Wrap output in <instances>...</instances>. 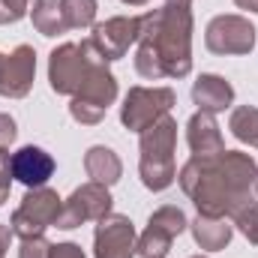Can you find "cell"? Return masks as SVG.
<instances>
[{"label":"cell","instance_id":"1","mask_svg":"<svg viewBox=\"0 0 258 258\" xmlns=\"http://www.w3.org/2000/svg\"><path fill=\"white\" fill-rule=\"evenodd\" d=\"M138 39L156 45L165 78H186L192 72V0H165L144 12Z\"/></svg>","mask_w":258,"mask_h":258},{"label":"cell","instance_id":"2","mask_svg":"<svg viewBox=\"0 0 258 258\" xmlns=\"http://www.w3.org/2000/svg\"><path fill=\"white\" fill-rule=\"evenodd\" d=\"M174 144H177V120L171 114H165L162 120H156L153 126L141 132L138 141V174L141 183L150 192H162L174 183L177 168H174Z\"/></svg>","mask_w":258,"mask_h":258},{"label":"cell","instance_id":"3","mask_svg":"<svg viewBox=\"0 0 258 258\" xmlns=\"http://www.w3.org/2000/svg\"><path fill=\"white\" fill-rule=\"evenodd\" d=\"M114 99H117V78L111 75L108 60H93L78 93L69 102V114L81 126H96L105 117L108 105H114Z\"/></svg>","mask_w":258,"mask_h":258},{"label":"cell","instance_id":"4","mask_svg":"<svg viewBox=\"0 0 258 258\" xmlns=\"http://www.w3.org/2000/svg\"><path fill=\"white\" fill-rule=\"evenodd\" d=\"M93 60H105V57L93 48L90 39L57 45L48 54V84H51V90L60 93V96H75Z\"/></svg>","mask_w":258,"mask_h":258},{"label":"cell","instance_id":"5","mask_svg":"<svg viewBox=\"0 0 258 258\" xmlns=\"http://www.w3.org/2000/svg\"><path fill=\"white\" fill-rule=\"evenodd\" d=\"M60 207H63V198L48 189V186H39V189H30L24 195V201L15 207L12 219H9V228L15 237H39L45 234V228H51L60 216Z\"/></svg>","mask_w":258,"mask_h":258},{"label":"cell","instance_id":"6","mask_svg":"<svg viewBox=\"0 0 258 258\" xmlns=\"http://www.w3.org/2000/svg\"><path fill=\"white\" fill-rule=\"evenodd\" d=\"M177 96L171 87H129L120 105V123L132 132H144L174 108Z\"/></svg>","mask_w":258,"mask_h":258},{"label":"cell","instance_id":"7","mask_svg":"<svg viewBox=\"0 0 258 258\" xmlns=\"http://www.w3.org/2000/svg\"><path fill=\"white\" fill-rule=\"evenodd\" d=\"M186 228H189L186 213H183L180 207H174V204H165V207H159V210L150 213L147 228L141 231L135 252L141 258H165L168 249H171V243H174Z\"/></svg>","mask_w":258,"mask_h":258},{"label":"cell","instance_id":"8","mask_svg":"<svg viewBox=\"0 0 258 258\" xmlns=\"http://www.w3.org/2000/svg\"><path fill=\"white\" fill-rule=\"evenodd\" d=\"M111 204H114V198L108 192V186H102V183H81L75 192L69 195L63 201V207H60V216H57V228H78V225H84V222H99L102 216H108L111 213Z\"/></svg>","mask_w":258,"mask_h":258},{"label":"cell","instance_id":"9","mask_svg":"<svg viewBox=\"0 0 258 258\" xmlns=\"http://www.w3.org/2000/svg\"><path fill=\"white\" fill-rule=\"evenodd\" d=\"M204 45L213 54H249L255 48V27L243 15H216L204 30Z\"/></svg>","mask_w":258,"mask_h":258},{"label":"cell","instance_id":"10","mask_svg":"<svg viewBox=\"0 0 258 258\" xmlns=\"http://www.w3.org/2000/svg\"><path fill=\"white\" fill-rule=\"evenodd\" d=\"M141 36V15H114L108 21L93 24V33L87 36L93 48L105 60H120Z\"/></svg>","mask_w":258,"mask_h":258},{"label":"cell","instance_id":"11","mask_svg":"<svg viewBox=\"0 0 258 258\" xmlns=\"http://www.w3.org/2000/svg\"><path fill=\"white\" fill-rule=\"evenodd\" d=\"M135 246H138V234L129 216L108 213L96 222V231H93V255L96 258H132Z\"/></svg>","mask_w":258,"mask_h":258},{"label":"cell","instance_id":"12","mask_svg":"<svg viewBox=\"0 0 258 258\" xmlns=\"http://www.w3.org/2000/svg\"><path fill=\"white\" fill-rule=\"evenodd\" d=\"M36 78V51L33 45H15L9 54H3L0 66V96L24 99Z\"/></svg>","mask_w":258,"mask_h":258},{"label":"cell","instance_id":"13","mask_svg":"<svg viewBox=\"0 0 258 258\" xmlns=\"http://www.w3.org/2000/svg\"><path fill=\"white\" fill-rule=\"evenodd\" d=\"M54 174V156L36 144H24L21 150L12 153V177L24 183L27 189H39L51 180Z\"/></svg>","mask_w":258,"mask_h":258},{"label":"cell","instance_id":"14","mask_svg":"<svg viewBox=\"0 0 258 258\" xmlns=\"http://www.w3.org/2000/svg\"><path fill=\"white\" fill-rule=\"evenodd\" d=\"M192 102L198 105V111L219 114V111H225L234 102V87L222 75L204 72V75H198V81L192 84Z\"/></svg>","mask_w":258,"mask_h":258},{"label":"cell","instance_id":"15","mask_svg":"<svg viewBox=\"0 0 258 258\" xmlns=\"http://www.w3.org/2000/svg\"><path fill=\"white\" fill-rule=\"evenodd\" d=\"M186 141H189L192 156H213V153H222L225 150L219 123L207 111H195L192 117L186 120Z\"/></svg>","mask_w":258,"mask_h":258},{"label":"cell","instance_id":"16","mask_svg":"<svg viewBox=\"0 0 258 258\" xmlns=\"http://www.w3.org/2000/svg\"><path fill=\"white\" fill-rule=\"evenodd\" d=\"M189 231H192L195 243L207 252H219L231 243V234H234V225L225 219V216H195V222H189Z\"/></svg>","mask_w":258,"mask_h":258},{"label":"cell","instance_id":"17","mask_svg":"<svg viewBox=\"0 0 258 258\" xmlns=\"http://www.w3.org/2000/svg\"><path fill=\"white\" fill-rule=\"evenodd\" d=\"M84 171H87V177H90L93 183L111 186V183L120 180V174H123V162H120V156H117L111 147H105V144H93V147L84 153Z\"/></svg>","mask_w":258,"mask_h":258},{"label":"cell","instance_id":"18","mask_svg":"<svg viewBox=\"0 0 258 258\" xmlns=\"http://www.w3.org/2000/svg\"><path fill=\"white\" fill-rule=\"evenodd\" d=\"M30 21L42 36H60V33L69 30L63 9H60V0H39L30 12Z\"/></svg>","mask_w":258,"mask_h":258},{"label":"cell","instance_id":"19","mask_svg":"<svg viewBox=\"0 0 258 258\" xmlns=\"http://www.w3.org/2000/svg\"><path fill=\"white\" fill-rule=\"evenodd\" d=\"M228 222H231L252 246H258V201H255V195L240 198V201L228 210Z\"/></svg>","mask_w":258,"mask_h":258},{"label":"cell","instance_id":"20","mask_svg":"<svg viewBox=\"0 0 258 258\" xmlns=\"http://www.w3.org/2000/svg\"><path fill=\"white\" fill-rule=\"evenodd\" d=\"M228 129L234 132L237 141L249 144L258 150V108L255 105H237L228 117Z\"/></svg>","mask_w":258,"mask_h":258},{"label":"cell","instance_id":"21","mask_svg":"<svg viewBox=\"0 0 258 258\" xmlns=\"http://www.w3.org/2000/svg\"><path fill=\"white\" fill-rule=\"evenodd\" d=\"M60 9H63L69 30L90 27L96 21V0H60Z\"/></svg>","mask_w":258,"mask_h":258},{"label":"cell","instance_id":"22","mask_svg":"<svg viewBox=\"0 0 258 258\" xmlns=\"http://www.w3.org/2000/svg\"><path fill=\"white\" fill-rule=\"evenodd\" d=\"M39 0H0V24H15L33 12Z\"/></svg>","mask_w":258,"mask_h":258},{"label":"cell","instance_id":"23","mask_svg":"<svg viewBox=\"0 0 258 258\" xmlns=\"http://www.w3.org/2000/svg\"><path fill=\"white\" fill-rule=\"evenodd\" d=\"M51 246H54V243H48L45 234H39V237H24L21 246H18V258H51Z\"/></svg>","mask_w":258,"mask_h":258},{"label":"cell","instance_id":"24","mask_svg":"<svg viewBox=\"0 0 258 258\" xmlns=\"http://www.w3.org/2000/svg\"><path fill=\"white\" fill-rule=\"evenodd\" d=\"M12 153L0 150V207L9 201V189H12Z\"/></svg>","mask_w":258,"mask_h":258},{"label":"cell","instance_id":"25","mask_svg":"<svg viewBox=\"0 0 258 258\" xmlns=\"http://www.w3.org/2000/svg\"><path fill=\"white\" fill-rule=\"evenodd\" d=\"M15 135H18L15 120H12L9 114H3V111H0V150H6V147L15 141Z\"/></svg>","mask_w":258,"mask_h":258},{"label":"cell","instance_id":"26","mask_svg":"<svg viewBox=\"0 0 258 258\" xmlns=\"http://www.w3.org/2000/svg\"><path fill=\"white\" fill-rule=\"evenodd\" d=\"M51 258H87L78 243H54L51 246Z\"/></svg>","mask_w":258,"mask_h":258},{"label":"cell","instance_id":"27","mask_svg":"<svg viewBox=\"0 0 258 258\" xmlns=\"http://www.w3.org/2000/svg\"><path fill=\"white\" fill-rule=\"evenodd\" d=\"M12 237H15V234H12V228L0 222V255H6V249H9V243H12Z\"/></svg>","mask_w":258,"mask_h":258},{"label":"cell","instance_id":"28","mask_svg":"<svg viewBox=\"0 0 258 258\" xmlns=\"http://www.w3.org/2000/svg\"><path fill=\"white\" fill-rule=\"evenodd\" d=\"M240 9H249V12H258V0H234Z\"/></svg>","mask_w":258,"mask_h":258},{"label":"cell","instance_id":"29","mask_svg":"<svg viewBox=\"0 0 258 258\" xmlns=\"http://www.w3.org/2000/svg\"><path fill=\"white\" fill-rule=\"evenodd\" d=\"M120 3H126V6H144L147 0H120Z\"/></svg>","mask_w":258,"mask_h":258},{"label":"cell","instance_id":"30","mask_svg":"<svg viewBox=\"0 0 258 258\" xmlns=\"http://www.w3.org/2000/svg\"><path fill=\"white\" fill-rule=\"evenodd\" d=\"M189 258H207V255H189Z\"/></svg>","mask_w":258,"mask_h":258},{"label":"cell","instance_id":"31","mask_svg":"<svg viewBox=\"0 0 258 258\" xmlns=\"http://www.w3.org/2000/svg\"><path fill=\"white\" fill-rule=\"evenodd\" d=\"M0 66H3V54H0Z\"/></svg>","mask_w":258,"mask_h":258},{"label":"cell","instance_id":"32","mask_svg":"<svg viewBox=\"0 0 258 258\" xmlns=\"http://www.w3.org/2000/svg\"><path fill=\"white\" fill-rule=\"evenodd\" d=\"M255 189H258V180H255Z\"/></svg>","mask_w":258,"mask_h":258},{"label":"cell","instance_id":"33","mask_svg":"<svg viewBox=\"0 0 258 258\" xmlns=\"http://www.w3.org/2000/svg\"><path fill=\"white\" fill-rule=\"evenodd\" d=\"M0 258H3V255H0Z\"/></svg>","mask_w":258,"mask_h":258}]
</instances>
